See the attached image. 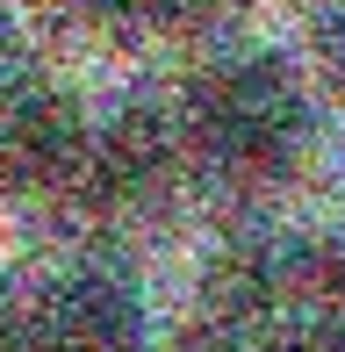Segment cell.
Wrapping results in <instances>:
<instances>
[{
  "label": "cell",
  "mask_w": 345,
  "mask_h": 352,
  "mask_svg": "<svg viewBox=\"0 0 345 352\" xmlns=\"http://www.w3.org/2000/svg\"><path fill=\"white\" fill-rule=\"evenodd\" d=\"M317 87L288 51H230L194 72L180 101L187 158L230 187H280L317 151Z\"/></svg>",
  "instance_id": "cell-1"
},
{
  "label": "cell",
  "mask_w": 345,
  "mask_h": 352,
  "mask_svg": "<svg viewBox=\"0 0 345 352\" xmlns=\"http://www.w3.org/2000/svg\"><path fill=\"white\" fill-rule=\"evenodd\" d=\"M93 151V108L72 79L8 72L0 79V201H58L80 195Z\"/></svg>",
  "instance_id": "cell-2"
},
{
  "label": "cell",
  "mask_w": 345,
  "mask_h": 352,
  "mask_svg": "<svg viewBox=\"0 0 345 352\" xmlns=\"http://www.w3.org/2000/svg\"><path fill=\"white\" fill-rule=\"evenodd\" d=\"M29 338L36 352H151V302L122 266H65L29 309Z\"/></svg>",
  "instance_id": "cell-3"
},
{
  "label": "cell",
  "mask_w": 345,
  "mask_h": 352,
  "mask_svg": "<svg viewBox=\"0 0 345 352\" xmlns=\"http://www.w3.org/2000/svg\"><path fill=\"white\" fill-rule=\"evenodd\" d=\"M180 166H187L180 116H166V108H151V101H130L108 122H93V151H87V173H80V195L101 216H137V209H159L172 195Z\"/></svg>",
  "instance_id": "cell-4"
},
{
  "label": "cell",
  "mask_w": 345,
  "mask_h": 352,
  "mask_svg": "<svg viewBox=\"0 0 345 352\" xmlns=\"http://www.w3.org/2000/svg\"><path fill=\"white\" fill-rule=\"evenodd\" d=\"M302 72H309V87H317V101L345 116V0H331V8H317V14H309Z\"/></svg>",
  "instance_id": "cell-5"
},
{
  "label": "cell",
  "mask_w": 345,
  "mask_h": 352,
  "mask_svg": "<svg viewBox=\"0 0 345 352\" xmlns=\"http://www.w3.org/2000/svg\"><path fill=\"white\" fill-rule=\"evenodd\" d=\"M259 352H345V309H288Z\"/></svg>",
  "instance_id": "cell-6"
},
{
  "label": "cell",
  "mask_w": 345,
  "mask_h": 352,
  "mask_svg": "<svg viewBox=\"0 0 345 352\" xmlns=\"http://www.w3.org/2000/svg\"><path fill=\"white\" fill-rule=\"evenodd\" d=\"M122 14H130L137 29H151V36H187V29L216 22V8L223 0H115Z\"/></svg>",
  "instance_id": "cell-7"
},
{
  "label": "cell",
  "mask_w": 345,
  "mask_h": 352,
  "mask_svg": "<svg viewBox=\"0 0 345 352\" xmlns=\"http://www.w3.org/2000/svg\"><path fill=\"white\" fill-rule=\"evenodd\" d=\"M0 352H36V338H29V324H0Z\"/></svg>",
  "instance_id": "cell-8"
}]
</instances>
